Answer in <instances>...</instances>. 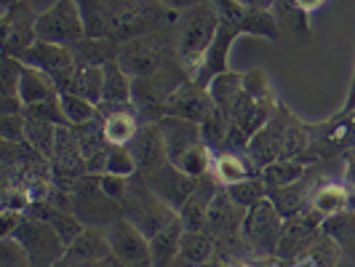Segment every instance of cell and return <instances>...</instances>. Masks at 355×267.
Segmentation results:
<instances>
[{"instance_id": "1", "label": "cell", "mask_w": 355, "mask_h": 267, "mask_svg": "<svg viewBox=\"0 0 355 267\" xmlns=\"http://www.w3.org/2000/svg\"><path fill=\"white\" fill-rule=\"evenodd\" d=\"M78 6L86 37H110L115 43L158 33L177 21V14L166 11L158 0H78Z\"/></svg>"}, {"instance_id": "2", "label": "cell", "mask_w": 355, "mask_h": 267, "mask_svg": "<svg viewBox=\"0 0 355 267\" xmlns=\"http://www.w3.org/2000/svg\"><path fill=\"white\" fill-rule=\"evenodd\" d=\"M216 6V35L206 56V64L196 80L200 86H209V80L216 78L219 72H227V59H230V49L238 37L254 35L265 37V40H278L281 37V27L272 17V11H259V8H249L238 0H214Z\"/></svg>"}, {"instance_id": "3", "label": "cell", "mask_w": 355, "mask_h": 267, "mask_svg": "<svg viewBox=\"0 0 355 267\" xmlns=\"http://www.w3.org/2000/svg\"><path fill=\"white\" fill-rule=\"evenodd\" d=\"M216 6L211 3H203L196 6L184 14H179L174 21V49H177V59L182 64V70L187 72L193 80H196L203 64H206V56L216 35Z\"/></svg>"}, {"instance_id": "4", "label": "cell", "mask_w": 355, "mask_h": 267, "mask_svg": "<svg viewBox=\"0 0 355 267\" xmlns=\"http://www.w3.org/2000/svg\"><path fill=\"white\" fill-rule=\"evenodd\" d=\"M174 62H179L177 49H174V24L166 30H158V33H150V35L125 40L121 43V51H118V64L134 80L150 78Z\"/></svg>"}, {"instance_id": "5", "label": "cell", "mask_w": 355, "mask_h": 267, "mask_svg": "<svg viewBox=\"0 0 355 267\" xmlns=\"http://www.w3.org/2000/svg\"><path fill=\"white\" fill-rule=\"evenodd\" d=\"M11 238H17L30 267H56L67 251L64 238L37 216H24Z\"/></svg>"}, {"instance_id": "6", "label": "cell", "mask_w": 355, "mask_h": 267, "mask_svg": "<svg viewBox=\"0 0 355 267\" xmlns=\"http://www.w3.org/2000/svg\"><path fill=\"white\" fill-rule=\"evenodd\" d=\"M37 40L56 46H75L86 37V21L78 0H53L49 8L37 11Z\"/></svg>"}, {"instance_id": "7", "label": "cell", "mask_w": 355, "mask_h": 267, "mask_svg": "<svg viewBox=\"0 0 355 267\" xmlns=\"http://www.w3.org/2000/svg\"><path fill=\"white\" fill-rule=\"evenodd\" d=\"M281 230H284V216L275 212L270 198L246 209L241 222V238L249 243L257 257H278Z\"/></svg>"}, {"instance_id": "8", "label": "cell", "mask_w": 355, "mask_h": 267, "mask_svg": "<svg viewBox=\"0 0 355 267\" xmlns=\"http://www.w3.org/2000/svg\"><path fill=\"white\" fill-rule=\"evenodd\" d=\"M19 59L24 64L35 67V70L46 72L53 83H56L59 94L62 91H70L72 80H75V72H78V64H75V56H72L70 46H56V43L35 40Z\"/></svg>"}, {"instance_id": "9", "label": "cell", "mask_w": 355, "mask_h": 267, "mask_svg": "<svg viewBox=\"0 0 355 267\" xmlns=\"http://www.w3.org/2000/svg\"><path fill=\"white\" fill-rule=\"evenodd\" d=\"M89 174V166L83 158V150L78 142V134L72 126H59L56 150L51 155V177L59 190H70L80 179Z\"/></svg>"}, {"instance_id": "10", "label": "cell", "mask_w": 355, "mask_h": 267, "mask_svg": "<svg viewBox=\"0 0 355 267\" xmlns=\"http://www.w3.org/2000/svg\"><path fill=\"white\" fill-rule=\"evenodd\" d=\"M142 179H144V187L158 198V200H163L168 209H174V212H179L187 203V198L193 196V190H196L198 184V179L187 177L171 160H166V163L155 166L153 171L142 174Z\"/></svg>"}, {"instance_id": "11", "label": "cell", "mask_w": 355, "mask_h": 267, "mask_svg": "<svg viewBox=\"0 0 355 267\" xmlns=\"http://www.w3.org/2000/svg\"><path fill=\"white\" fill-rule=\"evenodd\" d=\"M37 11L27 0L21 3H8L3 8V53L6 56H21L37 40L35 33Z\"/></svg>"}, {"instance_id": "12", "label": "cell", "mask_w": 355, "mask_h": 267, "mask_svg": "<svg viewBox=\"0 0 355 267\" xmlns=\"http://www.w3.org/2000/svg\"><path fill=\"white\" fill-rule=\"evenodd\" d=\"M107 241L112 257H118L123 265H150V238L128 216H118L107 225Z\"/></svg>"}, {"instance_id": "13", "label": "cell", "mask_w": 355, "mask_h": 267, "mask_svg": "<svg viewBox=\"0 0 355 267\" xmlns=\"http://www.w3.org/2000/svg\"><path fill=\"white\" fill-rule=\"evenodd\" d=\"M291 112L278 102V110L272 112V118L267 121L246 144V155L251 163L262 171L265 166H270L272 160L284 158V137H286V123H288Z\"/></svg>"}, {"instance_id": "14", "label": "cell", "mask_w": 355, "mask_h": 267, "mask_svg": "<svg viewBox=\"0 0 355 267\" xmlns=\"http://www.w3.org/2000/svg\"><path fill=\"white\" fill-rule=\"evenodd\" d=\"M214 99L206 86H200L198 80H184L166 102V115L171 118H182V121H193V123H203L214 110Z\"/></svg>"}, {"instance_id": "15", "label": "cell", "mask_w": 355, "mask_h": 267, "mask_svg": "<svg viewBox=\"0 0 355 267\" xmlns=\"http://www.w3.org/2000/svg\"><path fill=\"white\" fill-rule=\"evenodd\" d=\"M320 216L313 212H302L291 219H284V230L278 241V257L281 259H294L302 251L313 249V243L320 238Z\"/></svg>"}, {"instance_id": "16", "label": "cell", "mask_w": 355, "mask_h": 267, "mask_svg": "<svg viewBox=\"0 0 355 267\" xmlns=\"http://www.w3.org/2000/svg\"><path fill=\"white\" fill-rule=\"evenodd\" d=\"M99 118H102V131L105 139L112 147H128L134 142V137L139 134V112L134 105L123 107H110L99 105Z\"/></svg>"}, {"instance_id": "17", "label": "cell", "mask_w": 355, "mask_h": 267, "mask_svg": "<svg viewBox=\"0 0 355 267\" xmlns=\"http://www.w3.org/2000/svg\"><path fill=\"white\" fill-rule=\"evenodd\" d=\"M110 254H112V249H110V241H107V230H102V227H83L67 243L64 259L56 267H67L75 265V262H105Z\"/></svg>"}, {"instance_id": "18", "label": "cell", "mask_w": 355, "mask_h": 267, "mask_svg": "<svg viewBox=\"0 0 355 267\" xmlns=\"http://www.w3.org/2000/svg\"><path fill=\"white\" fill-rule=\"evenodd\" d=\"M275 110H278L275 99H251L249 94H241V99L230 112V123L243 134V139H251L272 118Z\"/></svg>"}, {"instance_id": "19", "label": "cell", "mask_w": 355, "mask_h": 267, "mask_svg": "<svg viewBox=\"0 0 355 267\" xmlns=\"http://www.w3.org/2000/svg\"><path fill=\"white\" fill-rule=\"evenodd\" d=\"M160 137H163V144H166V155L171 163H177L190 147L203 142L200 137V126L193 123V121H182V118H171V115H163L158 121Z\"/></svg>"}, {"instance_id": "20", "label": "cell", "mask_w": 355, "mask_h": 267, "mask_svg": "<svg viewBox=\"0 0 355 267\" xmlns=\"http://www.w3.org/2000/svg\"><path fill=\"white\" fill-rule=\"evenodd\" d=\"M214 198H216V179L211 174H206V177L198 179L193 196L187 198V203L177 212L184 230H203L206 227V216H209Z\"/></svg>"}, {"instance_id": "21", "label": "cell", "mask_w": 355, "mask_h": 267, "mask_svg": "<svg viewBox=\"0 0 355 267\" xmlns=\"http://www.w3.org/2000/svg\"><path fill=\"white\" fill-rule=\"evenodd\" d=\"M214 179H216V184H222V187H230L235 182H243V179L249 177H257L259 174V169L251 163V158L246 153H241V150H219V153H214V160H211V171H209Z\"/></svg>"}, {"instance_id": "22", "label": "cell", "mask_w": 355, "mask_h": 267, "mask_svg": "<svg viewBox=\"0 0 355 267\" xmlns=\"http://www.w3.org/2000/svg\"><path fill=\"white\" fill-rule=\"evenodd\" d=\"M128 147H131V153H134V158H137L139 174H147V171H153L155 166H160V163L168 160L158 123H144L142 128H139V134L134 137V142L128 144Z\"/></svg>"}, {"instance_id": "23", "label": "cell", "mask_w": 355, "mask_h": 267, "mask_svg": "<svg viewBox=\"0 0 355 267\" xmlns=\"http://www.w3.org/2000/svg\"><path fill=\"white\" fill-rule=\"evenodd\" d=\"M347 206H350V187L339 182H323L320 187H313L307 212H313L320 219H331L347 212Z\"/></svg>"}, {"instance_id": "24", "label": "cell", "mask_w": 355, "mask_h": 267, "mask_svg": "<svg viewBox=\"0 0 355 267\" xmlns=\"http://www.w3.org/2000/svg\"><path fill=\"white\" fill-rule=\"evenodd\" d=\"M182 235L184 225L177 219H171L166 227H160L155 235H150V265L153 267H168L179 257L182 249Z\"/></svg>"}, {"instance_id": "25", "label": "cell", "mask_w": 355, "mask_h": 267, "mask_svg": "<svg viewBox=\"0 0 355 267\" xmlns=\"http://www.w3.org/2000/svg\"><path fill=\"white\" fill-rule=\"evenodd\" d=\"M19 99L24 107H35L43 102H51V99H59V89L46 72L24 64L21 78H19Z\"/></svg>"}, {"instance_id": "26", "label": "cell", "mask_w": 355, "mask_h": 267, "mask_svg": "<svg viewBox=\"0 0 355 267\" xmlns=\"http://www.w3.org/2000/svg\"><path fill=\"white\" fill-rule=\"evenodd\" d=\"M78 70L80 67H105L107 62H115L121 43L110 40V37H83L80 43L70 46Z\"/></svg>"}, {"instance_id": "27", "label": "cell", "mask_w": 355, "mask_h": 267, "mask_svg": "<svg viewBox=\"0 0 355 267\" xmlns=\"http://www.w3.org/2000/svg\"><path fill=\"white\" fill-rule=\"evenodd\" d=\"M310 193H313V190H310L307 179H300V182H294V184L267 190V198H270V203L275 206V212L281 214L284 219H291V216H297V214L307 212V206H310Z\"/></svg>"}, {"instance_id": "28", "label": "cell", "mask_w": 355, "mask_h": 267, "mask_svg": "<svg viewBox=\"0 0 355 267\" xmlns=\"http://www.w3.org/2000/svg\"><path fill=\"white\" fill-rule=\"evenodd\" d=\"M243 209L235 206L230 200V196L222 190L216 193V198L211 200V209H209V216H206V227L209 235H222V232H232V230H241V222H243Z\"/></svg>"}, {"instance_id": "29", "label": "cell", "mask_w": 355, "mask_h": 267, "mask_svg": "<svg viewBox=\"0 0 355 267\" xmlns=\"http://www.w3.org/2000/svg\"><path fill=\"white\" fill-rule=\"evenodd\" d=\"M134 78L115 62H107L105 64V96H102V105L110 107H123L134 105Z\"/></svg>"}, {"instance_id": "30", "label": "cell", "mask_w": 355, "mask_h": 267, "mask_svg": "<svg viewBox=\"0 0 355 267\" xmlns=\"http://www.w3.org/2000/svg\"><path fill=\"white\" fill-rule=\"evenodd\" d=\"M206 89H209V94H211L214 105L230 115L235 102H238L241 94H243V72H235V70L219 72L216 78L209 80Z\"/></svg>"}, {"instance_id": "31", "label": "cell", "mask_w": 355, "mask_h": 267, "mask_svg": "<svg viewBox=\"0 0 355 267\" xmlns=\"http://www.w3.org/2000/svg\"><path fill=\"white\" fill-rule=\"evenodd\" d=\"M304 171H307L304 160L278 158V160H272L270 166H265L259 174L265 179L267 190H272V187H286V184H294V182L304 179Z\"/></svg>"}, {"instance_id": "32", "label": "cell", "mask_w": 355, "mask_h": 267, "mask_svg": "<svg viewBox=\"0 0 355 267\" xmlns=\"http://www.w3.org/2000/svg\"><path fill=\"white\" fill-rule=\"evenodd\" d=\"M214 254V238L206 230H184L179 257L190 267H203Z\"/></svg>"}, {"instance_id": "33", "label": "cell", "mask_w": 355, "mask_h": 267, "mask_svg": "<svg viewBox=\"0 0 355 267\" xmlns=\"http://www.w3.org/2000/svg\"><path fill=\"white\" fill-rule=\"evenodd\" d=\"M270 11H272V17L278 21L281 33L288 30L294 35H310V14H304L302 8L297 6V0H275Z\"/></svg>"}, {"instance_id": "34", "label": "cell", "mask_w": 355, "mask_h": 267, "mask_svg": "<svg viewBox=\"0 0 355 267\" xmlns=\"http://www.w3.org/2000/svg\"><path fill=\"white\" fill-rule=\"evenodd\" d=\"M56 137H59V126L56 123L27 115V144L35 150L37 155L51 160L53 150H56Z\"/></svg>"}, {"instance_id": "35", "label": "cell", "mask_w": 355, "mask_h": 267, "mask_svg": "<svg viewBox=\"0 0 355 267\" xmlns=\"http://www.w3.org/2000/svg\"><path fill=\"white\" fill-rule=\"evenodd\" d=\"M72 94L89 99L91 105H102L105 96V67H80L75 72V80L70 86Z\"/></svg>"}, {"instance_id": "36", "label": "cell", "mask_w": 355, "mask_h": 267, "mask_svg": "<svg viewBox=\"0 0 355 267\" xmlns=\"http://www.w3.org/2000/svg\"><path fill=\"white\" fill-rule=\"evenodd\" d=\"M59 107L64 112L67 126H86L99 118V107L91 105L89 99H83V96H78L72 91H62L59 94Z\"/></svg>"}, {"instance_id": "37", "label": "cell", "mask_w": 355, "mask_h": 267, "mask_svg": "<svg viewBox=\"0 0 355 267\" xmlns=\"http://www.w3.org/2000/svg\"><path fill=\"white\" fill-rule=\"evenodd\" d=\"M222 190H225V193L230 196L232 203H235V206H241L243 212L251 209V206H257L259 200H265L267 198V184H265V179H262V174L243 179V182H235V184L222 187Z\"/></svg>"}, {"instance_id": "38", "label": "cell", "mask_w": 355, "mask_h": 267, "mask_svg": "<svg viewBox=\"0 0 355 267\" xmlns=\"http://www.w3.org/2000/svg\"><path fill=\"white\" fill-rule=\"evenodd\" d=\"M230 115L225 112V110H219V107H214L211 115L200 123V137H203V142L209 144L211 150H225V144H227V137H230Z\"/></svg>"}, {"instance_id": "39", "label": "cell", "mask_w": 355, "mask_h": 267, "mask_svg": "<svg viewBox=\"0 0 355 267\" xmlns=\"http://www.w3.org/2000/svg\"><path fill=\"white\" fill-rule=\"evenodd\" d=\"M211 160H214V150L206 142H200V144H196V147H190L174 166L182 169L187 177L200 179L211 171Z\"/></svg>"}, {"instance_id": "40", "label": "cell", "mask_w": 355, "mask_h": 267, "mask_svg": "<svg viewBox=\"0 0 355 267\" xmlns=\"http://www.w3.org/2000/svg\"><path fill=\"white\" fill-rule=\"evenodd\" d=\"M139 171L137 166V158L131 153V147H112L110 144V153H107V163H105V174H115V177H134Z\"/></svg>"}, {"instance_id": "41", "label": "cell", "mask_w": 355, "mask_h": 267, "mask_svg": "<svg viewBox=\"0 0 355 267\" xmlns=\"http://www.w3.org/2000/svg\"><path fill=\"white\" fill-rule=\"evenodd\" d=\"M0 139L14 144L27 142V115L24 112L0 115Z\"/></svg>"}, {"instance_id": "42", "label": "cell", "mask_w": 355, "mask_h": 267, "mask_svg": "<svg viewBox=\"0 0 355 267\" xmlns=\"http://www.w3.org/2000/svg\"><path fill=\"white\" fill-rule=\"evenodd\" d=\"M21 70H24V62H21V59L3 53V94H0V99L19 96V78H21Z\"/></svg>"}, {"instance_id": "43", "label": "cell", "mask_w": 355, "mask_h": 267, "mask_svg": "<svg viewBox=\"0 0 355 267\" xmlns=\"http://www.w3.org/2000/svg\"><path fill=\"white\" fill-rule=\"evenodd\" d=\"M243 94H249L251 99H275L270 91V78L265 70L243 72Z\"/></svg>"}, {"instance_id": "44", "label": "cell", "mask_w": 355, "mask_h": 267, "mask_svg": "<svg viewBox=\"0 0 355 267\" xmlns=\"http://www.w3.org/2000/svg\"><path fill=\"white\" fill-rule=\"evenodd\" d=\"M99 187L110 200H123L128 196V179L125 177H115V174H99Z\"/></svg>"}, {"instance_id": "45", "label": "cell", "mask_w": 355, "mask_h": 267, "mask_svg": "<svg viewBox=\"0 0 355 267\" xmlns=\"http://www.w3.org/2000/svg\"><path fill=\"white\" fill-rule=\"evenodd\" d=\"M160 6L166 8V11H171V14H184V11H190V8H196V6H203V3H211V0H158Z\"/></svg>"}, {"instance_id": "46", "label": "cell", "mask_w": 355, "mask_h": 267, "mask_svg": "<svg viewBox=\"0 0 355 267\" xmlns=\"http://www.w3.org/2000/svg\"><path fill=\"white\" fill-rule=\"evenodd\" d=\"M342 160H345V169H342V177H345V184L355 190V147L345 150L342 153Z\"/></svg>"}, {"instance_id": "47", "label": "cell", "mask_w": 355, "mask_h": 267, "mask_svg": "<svg viewBox=\"0 0 355 267\" xmlns=\"http://www.w3.org/2000/svg\"><path fill=\"white\" fill-rule=\"evenodd\" d=\"M355 112V64H353V78H350V86H347V99H345V105L339 110V115L342 118H347V115H353Z\"/></svg>"}, {"instance_id": "48", "label": "cell", "mask_w": 355, "mask_h": 267, "mask_svg": "<svg viewBox=\"0 0 355 267\" xmlns=\"http://www.w3.org/2000/svg\"><path fill=\"white\" fill-rule=\"evenodd\" d=\"M329 0H297V6L302 8L304 14H313V11H318V8H323Z\"/></svg>"}, {"instance_id": "49", "label": "cell", "mask_w": 355, "mask_h": 267, "mask_svg": "<svg viewBox=\"0 0 355 267\" xmlns=\"http://www.w3.org/2000/svg\"><path fill=\"white\" fill-rule=\"evenodd\" d=\"M238 3H243V6H249V8H259V11H270L275 0H238Z\"/></svg>"}, {"instance_id": "50", "label": "cell", "mask_w": 355, "mask_h": 267, "mask_svg": "<svg viewBox=\"0 0 355 267\" xmlns=\"http://www.w3.org/2000/svg\"><path fill=\"white\" fill-rule=\"evenodd\" d=\"M67 267H107L105 262H75V265H67Z\"/></svg>"}, {"instance_id": "51", "label": "cell", "mask_w": 355, "mask_h": 267, "mask_svg": "<svg viewBox=\"0 0 355 267\" xmlns=\"http://www.w3.org/2000/svg\"><path fill=\"white\" fill-rule=\"evenodd\" d=\"M350 212H355V190H350V206H347Z\"/></svg>"}, {"instance_id": "52", "label": "cell", "mask_w": 355, "mask_h": 267, "mask_svg": "<svg viewBox=\"0 0 355 267\" xmlns=\"http://www.w3.org/2000/svg\"><path fill=\"white\" fill-rule=\"evenodd\" d=\"M300 267H318V265H315L313 259H304V262H300Z\"/></svg>"}, {"instance_id": "53", "label": "cell", "mask_w": 355, "mask_h": 267, "mask_svg": "<svg viewBox=\"0 0 355 267\" xmlns=\"http://www.w3.org/2000/svg\"><path fill=\"white\" fill-rule=\"evenodd\" d=\"M235 267H254V265H249V262H238Z\"/></svg>"}, {"instance_id": "54", "label": "cell", "mask_w": 355, "mask_h": 267, "mask_svg": "<svg viewBox=\"0 0 355 267\" xmlns=\"http://www.w3.org/2000/svg\"><path fill=\"white\" fill-rule=\"evenodd\" d=\"M8 3H21V0H6V6H8Z\"/></svg>"}, {"instance_id": "55", "label": "cell", "mask_w": 355, "mask_h": 267, "mask_svg": "<svg viewBox=\"0 0 355 267\" xmlns=\"http://www.w3.org/2000/svg\"><path fill=\"white\" fill-rule=\"evenodd\" d=\"M347 118H355V112H353V115H347Z\"/></svg>"}]
</instances>
